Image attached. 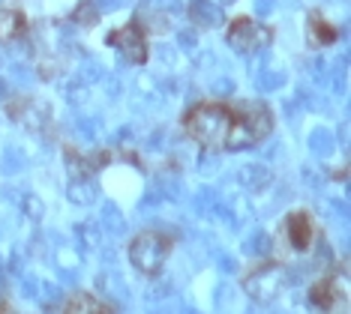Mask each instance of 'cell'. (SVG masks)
Instances as JSON below:
<instances>
[{
	"label": "cell",
	"instance_id": "4",
	"mask_svg": "<svg viewBox=\"0 0 351 314\" xmlns=\"http://www.w3.org/2000/svg\"><path fill=\"white\" fill-rule=\"evenodd\" d=\"M348 300V263L342 261L333 272H327L309 287V302L322 311H333Z\"/></svg>",
	"mask_w": 351,
	"mask_h": 314
},
{
	"label": "cell",
	"instance_id": "1",
	"mask_svg": "<svg viewBox=\"0 0 351 314\" xmlns=\"http://www.w3.org/2000/svg\"><path fill=\"white\" fill-rule=\"evenodd\" d=\"M183 132L204 150H250L274 132V114L265 102H198Z\"/></svg>",
	"mask_w": 351,
	"mask_h": 314
},
{
	"label": "cell",
	"instance_id": "3",
	"mask_svg": "<svg viewBox=\"0 0 351 314\" xmlns=\"http://www.w3.org/2000/svg\"><path fill=\"white\" fill-rule=\"evenodd\" d=\"M226 39L234 51L250 54V51H258V48H267L270 39H274V30H270L267 24L255 21L252 15H237V18L228 21Z\"/></svg>",
	"mask_w": 351,
	"mask_h": 314
},
{
	"label": "cell",
	"instance_id": "7",
	"mask_svg": "<svg viewBox=\"0 0 351 314\" xmlns=\"http://www.w3.org/2000/svg\"><path fill=\"white\" fill-rule=\"evenodd\" d=\"M285 237L294 252H309L315 243V222L306 209H294V213L285 219Z\"/></svg>",
	"mask_w": 351,
	"mask_h": 314
},
{
	"label": "cell",
	"instance_id": "8",
	"mask_svg": "<svg viewBox=\"0 0 351 314\" xmlns=\"http://www.w3.org/2000/svg\"><path fill=\"white\" fill-rule=\"evenodd\" d=\"M27 34V15L19 10H0V45H10Z\"/></svg>",
	"mask_w": 351,
	"mask_h": 314
},
{
	"label": "cell",
	"instance_id": "11",
	"mask_svg": "<svg viewBox=\"0 0 351 314\" xmlns=\"http://www.w3.org/2000/svg\"><path fill=\"white\" fill-rule=\"evenodd\" d=\"M73 21L75 24H84V27H90V24L99 21V10L90 3V0H82V3L75 6V12H73Z\"/></svg>",
	"mask_w": 351,
	"mask_h": 314
},
{
	"label": "cell",
	"instance_id": "6",
	"mask_svg": "<svg viewBox=\"0 0 351 314\" xmlns=\"http://www.w3.org/2000/svg\"><path fill=\"white\" fill-rule=\"evenodd\" d=\"M285 285H289V281H285V270L279 267V263H265V267H258L255 272H250V276L243 278L246 293L258 302L276 300V296L285 291Z\"/></svg>",
	"mask_w": 351,
	"mask_h": 314
},
{
	"label": "cell",
	"instance_id": "10",
	"mask_svg": "<svg viewBox=\"0 0 351 314\" xmlns=\"http://www.w3.org/2000/svg\"><path fill=\"white\" fill-rule=\"evenodd\" d=\"M306 18H309V36H313L315 45H333L339 39L337 24H330L322 12H309Z\"/></svg>",
	"mask_w": 351,
	"mask_h": 314
},
{
	"label": "cell",
	"instance_id": "5",
	"mask_svg": "<svg viewBox=\"0 0 351 314\" xmlns=\"http://www.w3.org/2000/svg\"><path fill=\"white\" fill-rule=\"evenodd\" d=\"M108 45L117 48V51H121L130 63H135V66L147 63L150 45H147V30H145V24H141V15H132V21L123 24L121 30H111Z\"/></svg>",
	"mask_w": 351,
	"mask_h": 314
},
{
	"label": "cell",
	"instance_id": "2",
	"mask_svg": "<svg viewBox=\"0 0 351 314\" xmlns=\"http://www.w3.org/2000/svg\"><path fill=\"white\" fill-rule=\"evenodd\" d=\"M174 248V237L165 231H141L130 243V263L145 276H156Z\"/></svg>",
	"mask_w": 351,
	"mask_h": 314
},
{
	"label": "cell",
	"instance_id": "12",
	"mask_svg": "<svg viewBox=\"0 0 351 314\" xmlns=\"http://www.w3.org/2000/svg\"><path fill=\"white\" fill-rule=\"evenodd\" d=\"M3 314H15V311H12V309H10V305H6V309H3Z\"/></svg>",
	"mask_w": 351,
	"mask_h": 314
},
{
	"label": "cell",
	"instance_id": "9",
	"mask_svg": "<svg viewBox=\"0 0 351 314\" xmlns=\"http://www.w3.org/2000/svg\"><path fill=\"white\" fill-rule=\"evenodd\" d=\"M60 314H114V309L93 293H73Z\"/></svg>",
	"mask_w": 351,
	"mask_h": 314
},
{
	"label": "cell",
	"instance_id": "13",
	"mask_svg": "<svg viewBox=\"0 0 351 314\" xmlns=\"http://www.w3.org/2000/svg\"><path fill=\"white\" fill-rule=\"evenodd\" d=\"M3 309H6V302H0V314H3Z\"/></svg>",
	"mask_w": 351,
	"mask_h": 314
}]
</instances>
